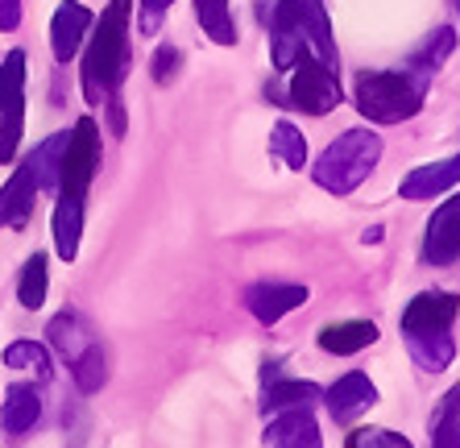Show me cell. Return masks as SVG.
I'll use <instances>...</instances> for the list:
<instances>
[{"mask_svg": "<svg viewBox=\"0 0 460 448\" xmlns=\"http://www.w3.org/2000/svg\"><path fill=\"white\" fill-rule=\"evenodd\" d=\"M128 22H133V0H112L92 33L84 58V92L96 104L117 100V87L128 67Z\"/></svg>", "mask_w": 460, "mask_h": 448, "instance_id": "6da1fadb", "label": "cell"}, {"mask_svg": "<svg viewBox=\"0 0 460 448\" xmlns=\"http://www.w3.org/2000/svg\"><path fill=\"white\" fill-rule=\"evenodd\" d=\"M377 158H382V138L377 133H369V129H344L341 138L320 154L311 175H315V183H320L323 192L349 195L369 179Z\"/></svg>", "mask_w": 460, "mask_h": 448, "instance_id": "7a4b0ae2", "label": "cell"}, {"mask_svg": "<svg viewBox=\"0 0 460 448\" xmlns=\"http://www.w3.org/2000/svg\"><path fill=\"white\" fill-rule=\"evenodd\" d=\"M428 87L419 84L415 75L402 67V71H365L357 75V112L377 125H398V121H411L423 108Z\"/></svg>", "mask_w": 460, "mask_h": 448, "instance_id": "3957f363", "label": "cell"}, {"mask_svg": "<svg viewBox=\"0 0 460 448\" xmlns=\"http://www.w3.org/2000/svg\"><path fill=\"white\" fill-rule=\"evenodd\" d=\"M290 104L303 108L307 117H323L341 104V79L336 67L320 63L315 54H303L299 63L290 67Z\"/></svg>", "mask_w": 460, "mask_h": 448, "instance_id": "277c9868", "label": "cell"}, {"mask_svg": "<svg viewBox=\"0 0 460 448\" xmlns=\"http://www.w3.org/2000/svg\"><path fill=\"white\" fill-rule=\"evenodd\" d=\"M25 133V54L13 50L0 67V162H13Z\"/></svg>", "mask_w": 460, "mask_h": 448, "instance_id": "5b68a950", "label": "cell"}, {"mask_svg": "<svg viewBox=\"0 0 460 448\" xmlns=\"http://www.w3.org/2000/svg\"><path fill=\"white\" fill-rule=\"evenodd\" d=\"M96 158H100V125L92 117H79L75 129H71V138H66L58 192L84 200L87 187H92V175H96Z\"/></svg>", "mask_w": 460, "mask_h": 448, "instance_id": "8992f818", "label": "cell"}, {"mask_svg": "<svg viewBox=\"0 0 460 448\" xmlns=\"http://www.w3.org/2000/svg\"><path fill=\"white\" fill-rule=\"evenodd\" d=\"M423 262L428 266H452V262H460V195H452L448 203H439L436 216L428 220Z\"/></svg>", "mask_w": 460, "mask_h": 448, "instance_id": "52a82bcc", "label": "cell"}, {"mask_svg": "<svg viewBox=\"0 0 460 448\" xmlns=\"http://www.w3.org/2000/svg\"><path fill=\"white\" fill-rule=\"evenodd\" d=\"M307 50V33H303V0H279L274 9V67L290 71Z\"/></svg>", "mask_w": 460, "mask_h": 448, "instance_id": "ba28073f", "label": "cell"}, {"mask_svg": "<svg viewBox=\"0 0 460 448\" xmlns=\"http://www.w3.org/2000/svg\"><path fill=\"white\" fill-rule=\"evenodd\" d=\"M460 311V299L448 291H423L402 308V332H444L452 328Z\"/></svg>", "mask_w": 460, "mask_h": 448, "instance_id": "9c48e42d", "label": "cell"}, {"mask_svg": "<svg viewBox=\"0 0 460 448\" xmlns=\"http://www.w3.org/2000/svg\"><path fill=\"white\" fill-rule=\"evenodd\" d=\"M323 403H328V416L336 419V424H353L361 411H369V407L377 403V386L365 378V373H344V378H336L332 386H328V395H323Z\"/></svg>", "mask_w": 460, "mask_h": 448, "instance_id": "30bf717a", "label": "cell"}, {"mask_svg": "<svg viewBox=\"0 0 460 448\" xmlns=\"http://www.w3.org/2000/svg\"><path fill=\"white\" fill-rule=\"evenodd\" d=\"M92 33V9H84L79 0H66L54 9V22H50V46H54V58L58 63H71L84 46V38Z\"/></svg>", "mask_w": 460, "mask_h": 448, "instance_id": "8fae6325", "label": "cell"}, {"mask_svg": "<svg viewBox=\"0 0 460 448\" xmlns=\"http://www.w3.org/2000/svg\"><path fill=\"white\" fill-rule=\"evenodd\" d=\"M261 444L274 448H315L320 444V427L311 419V407H287V411H274V419L261 432Z\"/></svg>", "mask_w": 460, "mask_h": 448, "instance_id": "7c38bea8", "label": "cell"}, {"mask_svg": "<svg viewBox=\"0 0 460 448\" xmlns=\"http://www.w3.org/2000/svg\"><path fill=\"white\" fill-rule=\"evenodd\" d=\"M303 303H307V287H295V282H257L245 291V308L261 324H279L287 311L303 308Z\"/></svg>", "mask_w": 460, "mask_h": 448, "instance_id": "4fadbf2b", "label": "cell"}, {"mask_svg": "<svg viewBox=\"0 0 460 448\" xmlns=\"http://www.w3.org/2000/svg\"><path fill=\"white\" fill-rule=\"evenodd\" d=\"M460 183V154L444 162H428V166H415V171L402 179V200H436L439 192H448Z\"/></svg>", "mask_w": 460, "mask_h": 448, "instance_id": "5bb4252c", "label": "cell"}, {"mask_svg": "<svg viewBox=\"0 0 460 448\" xmlns=\"http://www.w3.org/2000/svg\"><path fill=\"white\" fill-rule=\"evenodd\" d=\"M33 200H38V183H33L30 166H17L13 179L0 187V224L4 228H25L33 216Z\"/></svg>", "mask_w": 460, "mask_h": 448, "instance_id": "9a60e30c", "label": "cell"}, {"mask_svg": "<svg viewBox=\"0 0 460 448\" xmlns=\"http://www.w3.org/2000/svg\"><path fill=\"white\" fill-rule=\"evenodd\" d=\"M407 336V353H411V362L419 365V370H428V373H439V370H448L452 357H456V341H452V332H402Z\"/></svg>", "mask_w": 460, "mask_h": 448, "instance_id": "2e32d148", "label": "cell"}, {"mask_svg": "<svg viewBox=\"0 0 460 448\" xmlns=\"http://www.w3.org/2000/svg\"><path fill=\"white\" fill-rule=\"evenodd\" d=\"M377 341V324L374 320H344V324H328L320 332V349L336 353V357H353V353L369 349Z\"/></svg>", "mask_w": 460, "mask_h": 448, "instance_id": "e0dca14e", "label": "cell"}, {"mask_svg": "<svg viewBox=\"0 0 460 448\" xmlns=\"http://www.w3.org/2000/svg\"><path fill=\"white\" fill-rule=\"evenodd\" d=\"M79 237H84V200L63 195L58 208H54V249H58L63 262L79 257Z\"/></svg>", "mask_w": 460, "mask_h": 448, "instance_id": "ac0fdd59", "label": "cell"}, {"mask_svg": "<svg viewBox=\"0 0 460 448\" xmlns=\"http://www.w3.org/2000/svg\"><path fill=\"white\" fill-rule=\"evenodd\" d=\"M66 138H71V129L66 133H54V138H46L42 146L30 154V175L33 183H38V192H54L58 187V179H63V154H66Z\"/></svg>", "mask_w": 460, "mask_h": 448, "instance_id": "d6986e66", "label": "cell"}, {"mask_svg": "<svg viewBox=\"0 0 460 448\" xmlns=\"http://www.w3.org/2000/svg\"><path fill=\"white\" fill-rule=\"evenodd\" d=\"M303 33H307V50L320 63L336 67V38L328 25V13H323V0H303Z\"/></svg>", "mask_w": 460, "mask_h": 448, "instance_id": "ffe728a7", "label": "cell"}, {"mask_svg": "<svg viewBox=\"0 0 460 448\" xmlns=\"http://www.w3.org/2000/svg\"><path fill=\"white\" fill-rule=\"evenodd\" d=\"M452 46H456V33H452V30H436V33H431V38H428V42H423L415 54H411L407 71L415 75V79H419V84H423V87H428L431 79H436V71H439V67L448 63Z\"/></svg>", "mask_w": 460, "mask_h": 448, "instance_id": "44dd1931", "label": "cell"}, {"mask_svg": "<svg viewBox=\"0 0 460 448\" xmlns=\"http://www.w3.org/2000/svg\"><path fill=\"white\" fill-rule=\"evenodd\" d=\"M38 416H42L38 390H33V386H13L9 399H4V416H0L4 432H9V436H25V432L38 424Z\"/></svg>", "mask_w": 460, "mask_h": 448, "instance_id": "7402d4cb", "label": "cell"}, {"mask_svg": "<svg viewBox=\"0 0 460 448\" xmlns=\"http://www.w3.org/2000/svg\"><path fill=\"white\" fill-rule=\"evenodd\" d=\"M320 399V386L315 382H299V378H282V382H270L266 399H261V411L274 416V411H287V407H311Z\"/></svg>", "mask_w": 460, "mask_h": 448, "instance_id": "603a6c76", "label": "cell"}, {"mask_svg": "<svg viewBox=\"0 0 460 448\" xmlns=\"http://www.w3.org/2000/svg\"><path fill=\"white\" fill-rule=\"evenodd\" d=\"M195 22L204 25V33L216 46H233L236 42V25L228 0H195Z\"/></svg>", "mask_w": 460, "mask_h": 448, "instance_id": "cb8c5ba5", "label": "cell"}, {"mask_svg": "<svg viewBox=\"0 0 460 448\" xmlns=\"http://www.w3.org/2000/svg\"><path fill=\"white\" fill-rule=\"evenodd\" d=\"M270 154H274L282 166H290V171H303V166H307V138H303L290 121H279L274 133H270Z\"/></svg>", "mask_w": 460, "mask_h": 448, "instance_id": "d4e9b609", "label": "cell"}, {"mask_svg": "<svg viewBox=\"0 0 460 448\" xmlns=\"http://www.w3.org/2000/svg\"><path fill=\"white\" fill-rule=\"evenodd\" d=\"M46 287H50V266H46L42 254H33L22 270V282H17V299H22L25 311H38L46 303Z\"/></svg>", "mask_w": 460, "mask_h": 448, "instance_id": "484cf974", "label": "cell"}, {"mask_svg": "<svg viewBox=\"0 0 460 448\" xmlns=\"http://www.w3.org/2000/svg\"><path fill=\"white\" fill-rule=\"evenodd\" d=\"M4 365H9V370L38 373V382L50 378V353H46V345H38V341H13L9 349H4Z\"/></svg>", "mask_w": 460, "mask_h": 448, "instance_id": "4316f807", "label": "cell"}, {"mask_svg": "<svg viewBox=\"0 0 460 448\" xmlns=\"http://www.w3.org/2000/svg\"><path fill=\"white\" fill-rule=\"evenodd\" d=\"M71 370H75V382H79V390H84V395L100 390V386H104V378H108V357H104V349H100V345H87V349L79 353L75 362H71Z\"/></svg>", "mask_w": 460, "mask_h": 448, "instance_id": "83f0119b", "label": "cell"}, {"mask_svg": "<svg viewBox=\"0 0 460 448\" xmlns=\"http://www.w3.org/2000/svg\"><path fill=\"white\" fill-rule=\"evenodd\" d=\"M50 341L63 349L66 362H75L79 353L87 349V345H84V332H79V316H71V311L54 316V320H50Z\"/></svg>", "mask_w": 460, "mask_h": 448, "instance_id": "f1b7e54d", "label": "cell"}, {"mask_svg": "<svg viewBox=\"0 0 460 448\" xmlns=\"http://www.w3.org/2000/svg\"><path fill=\"white\" fill-rule=\"evenodd\" d=\"M411 440L398 436V432H385V427H361L349 436V448H407Z\"/></svg>", "mask_w": 460, "mask_h": 448, "instance_id": "f546056e", "label": "cell"}, {"mask_svg": "<svg viewBox=\"0 0 460 448\" xmlns=\"http://www.w3.org/2000/svg\"><path fill=\"white\" fill-rule=\"evenodd\" d=\"M431 444L436 448H460V416L436 411V416H431Z\"/></svg>", "mask_w": 460, "mask_h": 448, "instance_id": "4dcf8cb0", "label": "cell"}, {"mask_svg": "<svg viewBox=\"0 0 460 448\" xmlns=\"http://www.w3.org/2000/svg\"><path fill=\"white\" fill-rule=\"evenodd\" d=\"M171 4H174V0H141V30H146V33L158 30L162 13L171 9Z\"/></svg>", "mask_w": 460, "mask_h": 448, "instance_id": "1f68e13d", "label": "cell"}, {"mask_svg": "<svg viewBox=\"0 0 460 448\" xmlns=\"http://www.w3.org/2000/svg\"><path fill=\"white\" fill-rule=\"evenodd\" d=\"M174 67H179V50H174V46H162L158 58H154V79H158V84H166V79L174 75Z\"/></svg>", "mask_w": 460, "mask_h": 448, "instance_id": "d6a6232c", "label": "cell"}, {"mask_svg": "<svg viewBox=\"0 0 460 448\" xmlns=\"http://www.w3.org/2000/svg\"><path fill=\"white\" fill-rule=\"evenodd\" d=\"M22 25V0H0V30H17Z\"/></svg>", "mask_w": 460, "mask_h": 448, "instance_id": "836d02e7", "label": "cell"}, {"mask_svg": "<svg viewBox=\"0 0 460 448\" xmlns=\"http://www.w3.org/2000/svg\"><path fill=\"white\" fill-rule=\"evenodd\" d=\"M439 411H448V416H460V382L452 386L448 395H444V403H439Z\"/></svg>", "mask_w": 460, "mask_h": 448, "instance_id": "e575fe53", "label": "cell"}, {"mask_svg": "<svg viewBox=\"0 0 460 448\" xmlns=\"http://www.w3.org/2000/svg\"><path fill=\"white\" fill-rule=\"evenodd\" d=\"M456 9H460V0H456Z\"/></svg>", "mask_w": 460, "mask_h": 448, "instance_id": "d590c367", "label": "cell"}]
</instances>
